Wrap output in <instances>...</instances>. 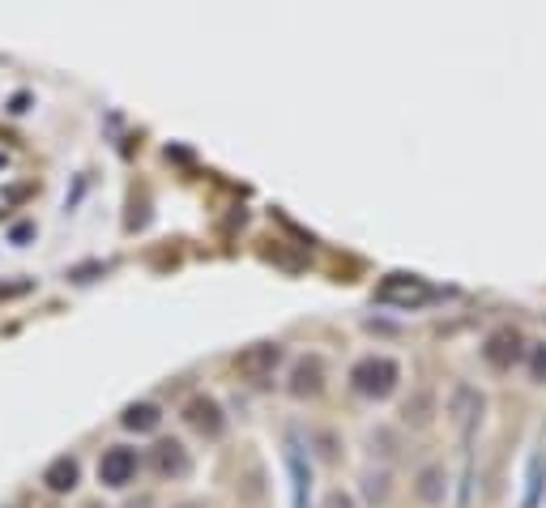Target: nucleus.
<instances>
[{"label":"nucleus","instance_id":"f257e3e1","mask_svg":"<svg viewBox=\"0 0 546 508\" xmlns=\"http://www.w3.org/2000/svg\"><path fill=\"white\" fill-rule=\"evenodd\" d=\"M397 380H401V368L389 355H367L350 368V385H355V393L359 398H372V402L389 398V393L397 389Z\"/></svg>","mask_w":546,"mask_h":508},{"label":"nucleus","instance_id":"f03ea898","mask_svg":"<svg viewBox=\"0 0 546 508\" xmlns=\"http://www.w3.org/2000/svg\"><path fill=\"white\" fill-rule=\"evenodd\" d=\"M137 470H141V457H137V449H128V444H111V449L99 457V483L111 491L133 483Z\"/></svg>","mask_w":546,"mask_h":508},{"label":"nucleus","instance_id":"7ed1b4c3","mask_svg":"<svg viewBox=\"0 0 546 508\" xmlns=\"http://www.w3.org/2000/svg\"><path fill=\"white\" fill-rule=\"evenodd\" d=\"M376 299H380V304H393V308H423V304L436 299V291H431L423 278H414V274H393L376 291Z\"/></svg>","mask_w":546,"mask_h":508},{"label":"nucleus","instance_id":"20e7f679","mask_svg":"<svg viewBox=\"0 0 546 508\" xmlns=\"http://www.w3.org/2000/svg\"><path fill=\"white\" fill-rule=\"evenodd\" d=\"M525 355V338H521V333L517 329H512V325H504V329H495L491 333V338L483 342V359L491 363V368L495 372H508L512 368V363H517Z\"/></svg>","mask_w":546,"mask_h":508},{"label":"nucleus","instance_id":"39448f33","mask_svg":"<svg viewBox=\"0 0 546 508\" xmlns=\"http://www.w3.org/2000/svg\"><path fill=\"white\" fill-rule=\"evenodd\" d=\"M282 363V346L278 342H261V346H248L244 355L235 359V368H239V376H248V380H269L273 376V368Z\"/></svg>","mask_w":546,"mask_h":508},{"label":"nucleus","instance_id":"423d86ee","mask_svg":"<svg viewBox=\"0 0 546 508\" xmlns=\"http://www.w3.org/2000/svg\"><path fill=\"white\" fill-rule=\"evenodd\" d=\"M150 466H154V474H163V479H184L192 462H188V449L180 440H158L150 453Z\"/></svg>","mask_w":546,"mask_h":508},{"label":"nucleus","instance_id":"0eeeda50","mask_svg":"<svg viewBox=\"0 0 546 508\" xmlns=\"http://www.w3.org/2000/svg\"><path fill=\"white\" fill-rule=\"evenodd\" d=\"M184 419H188V427H197L201 436H222V427H227V419H222V406L214 398H192L184 406Z\"/></svg>","mask_w":546,"mask_h":508},{"label":"nucleus","instance_id":"6e6552de","mask_svg":"<svg viewBox=\"0 0 546 508\" xmlns=\"http://www.w3.org/2000/svg\"><path fill=\"white\" fill-rule=\"evenodd\" d=\"M320 389H325V363H320L316 355L299 359L295 372H291V393L295 398H316Z\"/></svg>","mask_w":546,"mask_h":508},{"label":"nucleus","instance_id":"1a4fd4ad","mask_svg":"<svg viewBox=\"0 0 546 508\" xmlns=\"http://www.w3.org/2000/svg\"><path fill=\"white\" fill-rule=\"evenodd\" d=\"M43 483H47V491H56V496H69V491L82 483V466H77V457H56L52 466L43 470Z\"/></svg>","mask_w":546,"mask_h":508},{"label":"nucleus","instance_id":"9d476101","mask_svg":"<svg viewBox=\"0 0 546 508\" xmlns=\"http://www.w3.org/2000/svg\"><path fill=\"white\" fill-rule=\"evenodd\" d=\"M120 423L128 427V432H137V436H146V432H158V423H163V410H158L154 402H133L120 415Z\"/></svg>","mask_w":546,"mask_h":508},{"label":"nucleus","instance_id":"9b49d317","mask_svg":"<svg viewBox=\"0 0 546 508\" xmlns=\"http://www.w3.org/2000/svg\"><path fill=\"white\" fill-rule=\"evenodd\" d=\"M444 487H448V479H444V466H423L419 470V500L423 504H440L444 500Z\"/></svg>","mask_w":546,"mask_h":508},{"label":"nucleus","instance_id":"f8f14e48","mask_svg":"<svg viewBox=\"0 0 546 508\" xmlns=\"http://www.w3.org/2000/svg\"><path fill=\"white\" fill-rule=\"evenodd\" d=\"M286 466H291V479H295V508H303V491H312V470L303 466V457H299L295 444L286 449Z\"/></svg>","mask_w":546,"mask_h":508},{"label":"nucleus","instance_id":"ddd939ff","mask_svg":"<svg viewBox=\"0 0 546 508\" xmlns=\"http://www.w3.org/2000/svg\"><path fill=\"white\" fill-rule=\"evenodd\" d=\"M393 479H389V470H367L363 474V500L367 504H384V500H389V487Z\"/></svg>","mask_w":546,"mask_h":508},{"label":"nucleus","instance_id":"4468645a","mask_svg":"<svg viewBox=\"0 0 546 508\" xmlns=\"http://www.w3.org/2000/svg\"><path fill=\"white\" fill-rule=\"evenodd\" d=\"M525 355H529V376H534V380H546V342L525 346Z\"/></svg>","mask_w":546,"mask_h":508},{"label":"nucleus","instance_id":"2eb2a0df","mask_svg":"<svg viewBox=\"0 0 546 508\" xmlns=\"http://www.w3.org/2000/svg\"><path fill=\"white\" fill-rule=\"evenodd\" d=\"M538 496H542V462L529 466V496H525L521 508H538Z\"/></svg>","mask_w":546,"mask_h":508},{"label":"nucleus","instance_id":"dca6fc26","mask_svg":"<svg viewBox=\"0 0 546 508\" xmlns=\"http://www.w3.org/2000/svg\"><path fill=\"white\" fill-rule=\"evenodd\" d=\"M406 419H414V423H427V419H431V393H419V398H414V406L406 402Z\"/></svg>","mask_w":546,"mask_h":508},{"label":"nucleus","instance_id":"f3484780","mask_svg":"<svg viewBox=\"0 0 546 508\" xmlns=\"http://www.w3.org/2000/svg\"><path fill=\"white\" fill-rule=\"evenodd\" d=\"M320 508H359V504H355V496H346V491H329Z\"/></svg>","mask_w":546,"mask_h":508},{"label":"nucleus","instance_id":"a211bd4d","mask_svg":"<svg viewBox=\"0 0 546 508\" xmlns=\"http://www.w3.org/2000/svg\"><path fill=\"white\" fill-rule=\"evenodd\" d=\"M124 508H154V496H141V500H128Z\"/></svg>","mask_w":546,"mask_h":508},{"label":"nucleus","instance_id":"6ab92c4d","mask_svg":"<svg viewBox=\"0 0 546 508\" xmlns=\"http://www.w3.org/2000/svg\"><path fill=\"white\" fill-rule=\"evenodd\" d=\"M175 508H205L201 500H184V504H175Z\"/></svg>","mask_w":546,"mask_h":508}]
</instances>
